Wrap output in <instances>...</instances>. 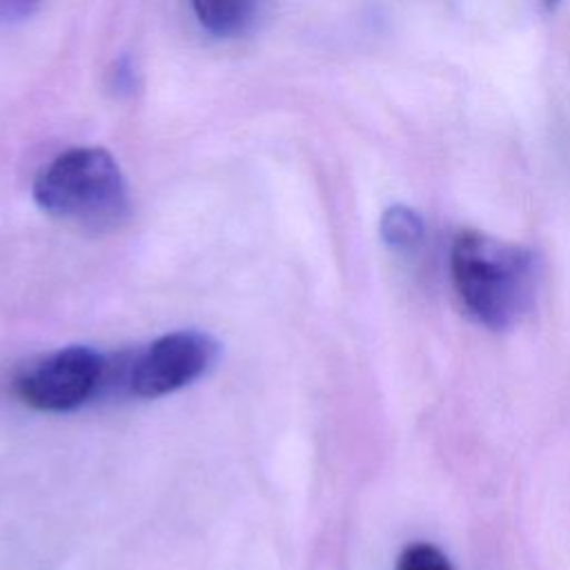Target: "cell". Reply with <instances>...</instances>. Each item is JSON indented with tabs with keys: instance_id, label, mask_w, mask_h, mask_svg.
Returning a JSON list of instances; mask_svg holds the SVG:
<instances>
[{
	"instance_id": "8992f818",
	"label": "cell",
	"mask_w": 570,
	"mask_h": 570,
	"mask_svg": "<svg viewBox=\"0 0 570 570\" xmlns=\"http://www.w3.org/2000/svg\"><path fill=\"white\" fill-rule=\"evenodd\" d=\"M381 238L392 249H414L423 238V218L407 205H390L379 223Z\"/></svg>"
},
{
	"instance_id": "7a4b0ae2",
	"label": "cell",
	"mask_w": 570,
	"mask_h": 570,
	"mask_svg": "<svg viewBox=\"0 0 570 570\" xmlns=\"http://www.w3.org/2000/svg\"><path fill=\"white\" fill-rule=\"evenodd\" d=\"M36 205L89 232H114L131 216V196L118 160L102 147H71L45 165L31 187Z\"/></svg>"
},
{
	"instance_id": "ba28073f",
	"label": "cell",
	"mask_w": 570,
	"mask_h": 570,
	"mask_svg": "<svg viewBox=\"0 0 570 570\" xmlns=\"http://www.w3.org/2000/svg\"><path fill=\"white\" fill-rule=\"evenodd\" d=\"M107 85L120 98H129L140 89V71L131 56L122 53L111 62L107 73Z\"/></svg>"
},
{
	"instance_id": "277c9868",
	"label": "cell",
	"mask_w": 570,
	"mask_h": 570,
	"mask_svg": "<svg viewBox=\"0 0 570 570\" xmlns=\"http://www.w3.org/2000/svg\"><path fill=\"white\" fill-rule=\"evenodd\" d=\"M218 341L200 330H176L151 341L127 370V390L138 399H158L198 381L218 361Z\"/></svg>"
},
{
	"instance_id": "5b68a950",
	"label": "cell",
	"mask_w": 570,
	"mask_h": 570,
	"mask_svg": "<svg viewBox=\"0 0 570 570\" xmlns=\"http://www.w3.org/2000/svg\"><path fill=\"white\" fill-rule=\"evenodd\" d=\"M198 24L214 38H238L256 20V0H191Z\"/></svg>"
},
{
	"instance_id": "6da1fadb",
	"label": "cell",
	"mask_w": 570,
	"mask_h": 570,
	"mask_svg": "<svg viewBox=\"0 0 570 570\" xmlns=\"http://www.w3.org/2000/svg\"><path fill=\"white\" fill-rule=\"evenodd\" d=\"M450 274L465 312L490 330L517 325L534 305L539 267L525 245L461 229L452 240Z\"/></svg>"
},
{
	"instance_id": "52a82bcc",
	"label": "cell",
	"mask_w": 570,
	"mask_h": 570,
	"mask_svg": "<svg viewBox=\"0 0 570 570\" xmlns=\"http://www.w3.org/2000/svg\"><path fill=\"white\" fill-rule=\"evenodd\" d=\"M396 570H452L448 557L428 541H414L403 548Z\"/></svg>"
},
{
	"instance_id": "9c48e42d",
	"label": "cell",
	"mask_w": 570,
	"mask_h": 570,
	"mask_svg": "<svg viewBox=\"0 0 570 570\" xmlns=\"http://www.w3.org/2000/svg\"><path fill=\"white\" fill-rule=\"evenodd\" d=\"M42 0H0V20L2 22H18L29 18Z\"/></svg>"
},
{
	"instance_id": "30bf717a",
	"label": "cell",
	"mask_w": 570,
	"mask_h": 570,
	"mask_svg": "<svg viewBox=\"0 0 570 570\" xmlns=\"http://www.w3.org/2000/svg\"><path fill=\"white\" fill-rule=\"evenodd\" d=\"M541 2H543V4H546V7H548V9H557V7H559V2H561V0H541Z\"/></svg>"
},
{
	"instance_id": "3957f363",
	"label": "cell",
	"mask_w": 570,
	"mask_h": 570,
	"mask_svg": "<svg viewBox=\"0 0 570 570\" xmlns=\"http://www.w3.org/2000/svg\"><path fill=\"white\" fill-rule=\"evenodd\" d=\"M109 376L107 358L89 345H67L16 379L20 401L40 412H71L91 401Z\"/></svg>"
}]
</instances>
